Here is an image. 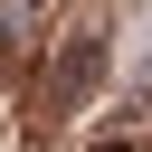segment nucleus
<instances>
[{
	"label": "nucleus",
	"mask_w": 152,
	"mask_h": 152,
	"mask_svg": "<svg viewBox=\"0 0 152 152\" xmlns=\"http://www.w3.org/2000/svg\"><path fill=\"white\" fill-rule=\"evenodd\" d=\"M104 152H124V142H104Z\"/></svg>",
	"instance_id": "1"
}]
</instances>
